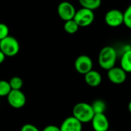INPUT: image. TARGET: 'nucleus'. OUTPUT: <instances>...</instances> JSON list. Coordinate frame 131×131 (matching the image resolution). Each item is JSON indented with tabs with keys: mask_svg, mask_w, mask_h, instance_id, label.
Returning <instances> with one entry per match:
<instances>
[{
	"mask_svg": "<svg viewBox=\"0 0 131 131\" xmlns=\"http://www.w3.org/2000/svg\"><path fill=\"white\" fill-rule=\"evenodd\" d=\"M117 53L116 49L112 46H105L99 52L98 64L104 70H110L116 64Z\"/></svg>",
	"mask_w": 131,
	"mask_h": 131,
	"instance_id": "obj_1",
	"label": "nucleus"
},
{
	"mask_svg": "<svg viewBox=\"0 0 131 131\" xmlns=\"http://www.w3.org/2000/svg\"><path fill=\"white\" fill-rule=\"evenodd\" d=\"M94 116V112L91 104L81 102L77 104L73 108V117L81 123L91 122Z\"/></svg>",
	"mask_w": 131,
	"mask_h": 131,
	"instance_id": "obj_2",
	"label": "nucleus"
},
{
	"mask_svg": "<svg viewBox=\"0 0 131 131\" xmlns=\"http://www.w3.org/2000/svg\"><path fill=\"white\" fill-rule=\"evenodd\" d=\"M0 50L6 57H13L18 54L20 45L15 38L8 35L0 41Z\"/></svg>",
	"mask_w": 131,
	"mask_h": 131,
	"instance_id": "obj_3",
	"label": "nucleus"
},
{
	"mask_svg": "<svg viewBox=\"0 0 131 131\" xmlns=\"http://www.w3.org/2000/svg\"><path fill=\"white\" fill-rule=\"evenodd\" d=\"M95 18V15L94 11L88 8H81L76 11L74 20L78 25L79 27H88L91 25Z\"/></svg>",
	"mask_w": 131,
	"mask_h": 131,
	"instance_id": "obj_4",
	"label": "nucleus"
},
{
	"mask_svg": "<svg viewBox=\"0 0 131 131\" xmlns=\"http://www.w3.org/2000/svg\"><path fill=\"white\" fill-rule=\"evenodd\" d=\"M104 21L111 28H117L124 24V12L117 8L111 9L105 14Z\"/></svg>",
	"mask_w": 131,
	"mask_h": 131,
	"instance_id": "obj_5",
	"label": "nucleus"
},
{
	"mask_svg": "<svg viewBox=\"0 0 131 131\" xmlns=\"http://www.w3.org/2000/svg\"><path fill=\"white\" fill-rule=\"evenodd\" d=\"M76 11L77 10L75 9L74 6L71 2L67 1L61 2L58 5V16L64 21L74 19Z\"/></svg>",
	"mask_w": 131,
	"mask_h": 131,
	"instance_id": "obj_6",
	"label": "nucleus"
},
{
	"mask_svg": "<svg viewBox=\"0 0 131 131\" xmlns=\"http://www.w3.org/2000/svg\"><path fill=\"white\" fill-rule=\"evenodd\" d=\"M9 105L15 109L22 108L26 103V97L21 90H12L7 96Z\"/></svg>",
	"mask_w": 131,
	"mask_h": 131,
	"instance_id": "obj_7",
	"label": "nucleus"
},
{
	"mask_svg": "<svg viewBox=\"0 0 131 131\" xmlns=\"http://www.w3.org/2000/svg\"><path fill=\"white\" fill-rule=\"evenodd\" d=\"M74 68L79 74H86L92 70L93 61L89 56L86 54H81L76 58L74 62Z\"/></svg>",
	"mask_w": 131,
	"mask_h": 131,
	"instance_id": "obj_8",
	"label": "nucleus"
},
{
	"mask_svg": "<svg viewBox=\"0 0 131 131\" xmlns=\"http://www.w3.org/2000/svg\"><path fill=\"white\" fill-rule=\"evenodd\" d=\"M107 77L111 82L113 84H121L125 82L127 79V73L121 67L114 66V68L108 70Z\"/></svg>",
	"mask_w": 131,
	"mask_h": 131,
	"instance_id": "obj_9",
	"label": "nucleus"
},
{
	"mask_svg": "<svg viewBox=\"0 0 131 131\" xmlns=\"http://www.w3.org/2000/svg\"><path fill=\"white\" fill-rule=\"evenodd\" d=\"M92 127L94 131H108L110 123L104 114H94L92 121Z\"/></svg>",
	"mask_w": 131,
	"mask_h": 131,
	"instance_id": "obj_10",
	"label": "nucleus"
},
{
	"mask_svg": "<svg viewBox=\"0 0 131 131\" xmlns=\"http://www.w3.org/2000/svg\"><path fill=\"white\" fill-rule=\"evenodd\" d=\"M61 131H82V123L77 120L74 117H68L62 122Z\"/></svg>",
	"mask_w": 131,
	"mask_h": 131,
	"instance_id": "obj_11",
	"label": "nucleus"
},
{
	"mask_svg": "<svg viewBox=\"0 0 131 131\" xmlns=\"http://www.w3.org/2000/svg\"><path fill=\"white\" fill-rule=\"evenodd\" d=\"M84 80L88 85L94 88L99 86L101 84L102 77L98 71L92 69L88 73L84 74Z\"/></svg>",
	"mask_w": 131,
	"mask_h": 131,
	"instance_id": "obj_12",
	"label": "nucleus"
},
{
	"mask_svg": "<svg viewBox=\"0 0 131 131\" xmlns=\"http://www.w3.org/2000/svg\"><path fill=\"white\" fill-rule=\"evenodd\" d=\"M121 68L126 73H131V50L123 53L121 58Z\"/></svg>",
	"mask_w": 131,
	"mask_h": 131,
	"instance_id": "obj_13",
	"label": "nucleus"
},
{
	"mask_svg": "<svg viewBox=\"0 0 131 131\" xmlns=\"http://www.w3.org/2000/svg\"><path fill=\"white\" fill-rule=\"evenodd\" d=\"M82 8L94 11L101 5V0H78Z\"/></svg>",
	"mask_w": 131,
	"mask_h": 131,
	"instance_id": "obj_14",
	"label": "nucleus"
},
{
	"mask_svg": "<svg viewBox=\"0 0 131 131\" xmlns=\"http://www.w3.org/2000/svg\"><path fill=\"white\" fill-rule=\"evenodd\" d=\"M92 109L94 112V114H104L107 109V104L106 103L101 100V99H97L95 100L93 104H91Z\"/></svg>",
	"mask_w": 131,
	"mask_h": 131,
	"instance_id": "obj_15",
	"label": "nucleus"
},
{
	"mask_svg": "<svg viewBox=\"0 0 131 131\" xmlns=\"http://www.w3.org/2000/svg\"><path fill=\"white\" fill-rule=\"evenodd\" d=\"M79 28L80 27L78 26V25L76 23V21L74 19L66 21L64 25V29L65 32H67L68 34H70V35L75 34L78 31Z\"/></svg>",
	"mask_w": 131,
	"mask_h": 131,
	"instance_id": "obj_16",
	"label": "nucleus"
},
{
	"mask_svg": "<svg viewBox=\"0 0 131 131\" xmlns=\"http://www.w3.org/2000/svg\"><path fill=\"white\" fill-rule=\"evenodd\" d=\"M11 91L12 88L9 82L5 80H0V97H7Z\"/></svg>",
	"mask_w": 131,
	"mask_h": 131,
	"instance_id": "obj_17",
	"label": "nucleus"
},
{
	"mask_svg": "<svg viewBox=\"0 0 131 131\" xmlns=\"http://www.w3.org/2000/svg\"><path fill=\"white\" fill-rule=\"evenodd\" d=\"M12 90H21L23 86V81L19 77H13L8 81Z\"/></svg>",
	"mask_w": 131,
	"mask_h": 131,
	"instance_id": "obj_18",
	"label": "nucleus"
},
{
	"mask_svg": "<svg viewBox=\"0 0 131 131\" xmlns=\"http://www.w3.org/2000/svg\"><path fill=\"white\" fill-rule=\"evenodd\" d=\"M124 25L131 29V4L124 12Z\"/></svg>",
	"mask_w": 131,
	"mask_h": 131,
	"instance_id": "obj_19",
	"label": "nucleus"
},
{
	"mask_svg": "<svg viewBox=\"0 0 131 131\" xmlns=\"http://www.w3.org/2000/svg\"><path fill=\"white\" fill-rule=\"evenodd\" d=\"M9 35V28L5 23H0V41Z\"/></svg>",
	"mask_w": 131,
	"mask_h": 131,
	"instance_id": "obj_20",
	"label": "nucleus"
},
{
	"mask_svg": "<svg viewBox=\"0 0 131 131\" xmlns=\"http://www.w3.org/2000/svg\"><path fill=\"white\" fill-rule=\"evenodd\" d=\"M21 131H39V130L37 128V127H35L33 124H25L22 126Z\"/></svg>",
	"mask_w": 131,
	"mask_h": 131,
	"instance_id": "obj_21",
	"label": "nucleus"
},
{
	"mask_svg": "<svg viewBox=\"0 0 131 131\" xmlns=\"http://www.w3.org/2000/svg\"><path fill=\"white\" fill-rule=\"evenodd\" d=\"M43 131H61L60 127L54 125H48L44 128Z\"/></svg>",
	"mask_w": 131,
	"mask_h": 131,
	"instance_id": "obj_22",
	"label": "nucleus"
},
{
	"mask_svg": "<svg viewBox=\"0 0 131 131\" xmlns=\"http://www.w3.org/2000/svg\"><path fill=\"white\" fill-rule=\"evenodd\" d=\"M5 54L0 50V64H2L3 62H4V61H5Z\"/></svg>",
	"mask_w": 131,
	"mask_h": 131,
	"instance_id": "obj_23",
	"label": "nucleus"
},
{
	"mask_svg": "<svg viewBox=\"0 0 131 131\" xmlns=\"http://www.w3.org/2000/svg\"><path fill=\"white\" fill-rule=\"evenodd\" d=\"M128 110H129L130 113V114H131V101H130L129 104H128Z\"/></svg>",
	"mask_w": 131,
	"mask_h": 131,
	"instance_id": "obj_24",
	"label": "nucleus"
},
{
	"mask_svg": "<svg viewBox=\"0 0 131 131\" xmlns=\"http://www.w3.org/2000/svg\"><path fill=\"white\" fill-rule=\"evenodd\" d=\"M108 131H115V130H108Z\"/></svg>",
	"mask_w": 131,
	"mask_h": 131,
	"instance_id": "obj_25",
	"label": "nucleus"
}]
</instances>
